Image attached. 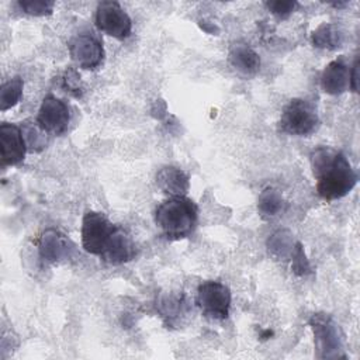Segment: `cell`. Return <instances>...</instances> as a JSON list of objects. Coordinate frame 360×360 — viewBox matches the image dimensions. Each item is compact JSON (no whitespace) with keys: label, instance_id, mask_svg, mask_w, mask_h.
Wrapping results in <instances>:
<instances>
[{"label":"cell","instance_id":"1","mask_svg":"<svg viewBox=\"0 0 360 360\" xmlns=\"http://www.w3.org/2000/svg\"><path fill=\"white\" fill-rule=\"evenodd\" d=\"M309 160L321 198L326 201L342 198L356 186L357 174L342 152L330 146H318L311 152Z\"/></svg>","mask_w":360,"mask_h":360},{"label":"cell","instance_id":"2","mask_svg":"<svg viewBox=\"0 0 360 360\" xmlns=\"http://www.w3.org/2000/svg\"><path fill=\"white\" fill-rule=\"evenodd\" d=\"M198 221L197 204L186 195H170L155 210V224L170 240L190 236Z\"/></svg>","mask_w":360,"mask_h":360},{"label":"cell","instance_id":"3","mask_svg":"<svg viewBox=\"0 0 360 360\" xmlns=\"http://www.w3.org/2000/svg\"><path fill=\"white\" fill-rule=\"evenodd\" d=\"M319 127V117L312 103L304 98H292L283 108L278 128L281 132L295 136H308Z\"/></svg>","mask_w":360,"mask_h":360},{"label":"cell","instance_id":"4","mask_svg":"<svg viewBox=\"0 0 360 360\" xmlns=\"http://www.w3.org/2000/svg\"><path fill=\"white\" fill-rule=\"evenodd\" d=\"M118 225L103 212L87 211L82 219V246L86 252L101 256L107 249Z\"/></svg>","mask_w":360,"mask_h":360},{"label":"cell","instance_id":"5","mask_svg":"<svg viewBox=\"0 0 360 360\" xmlns=\"http://www.w3.org/2000/svg\"><path fill=\"white\" fill-rule=\"evenodd\" d=\"M315 336L318 357H345L342 352V332L339 325L328 314H314L309 319Z\"/></svg>","mask_w":360,"mask_h":360},{"label":"cell","instance_id":"6","mask_svg":"<svg viewBox=\"0 0 360 360\" xmlns=\"http://www.w3.org/2000/svg\"><path fill=\"white\" fill-rule=\"evenodd\" d=\"M231 298V291L224 283L208 280L198 285L195 302L207 318L225 319L229 315Z\"/></svg>","mask_w":360,"mask_h":360},{"label":"cell","instance_id":"7","mask_svg":"<svg viewBox=\"0 0 360 360\" xmlns=\"http://www.w3.org/2000/svg\"><path fill=\"white\" fill-rule=\"evenodd\" d=\"M96 27L104 34L117 39H125L131 35L132 21L120 3L105 0L96 8Z\"/></svg>","mask_w":360,"mask_h":360},{"label":"cell","instance_id":"8","mask_svg":"<svg viewBox=\"0 0 360 360\" xmlns=\"http://www.w3.org/2000/svg\"><path fill=\"white\" fill-rule=\"evenodd\" d=\"M68 46L72 60L82 69L93 70L98 68L104 59L103 42L93 32H80L75 35Z\"/></svg>","mask_w":360,"mask_h":360},{"label":"cell","instance_id":"9","mask_svg":"<svg viewBox=\"0 0 360 360\" xmlns=\"http://www.w3.org/2000/svg\"><path fill=\"white\" fill-rule=\"evenodd\" d=\"M70 112L68 104L53 94H48L38 110L37 122L48 134L62 135L69 125Z\"/></svg>","mask_w":360,"mask_h":360},{"label":"cell","instance_id":"10","mask_svg":"<svg viewBox=\"0 0 360 360\" xmlns=\"http://www.w3.org/2000/svg\"><path fill=\"white\" fill-rule=\"evenodd\" d=\"M39 256L51 263L66 262L76 256L75 243L58 229H46L38 239Z\"/></svg>","mask_w":360,"mask_h":360},{"label":"cell","instance_id":"11","mask_svg":"<svg viewBox=\"0 0 360 360\" xmlns=\"http://www.w3.org/2000/svg\"><path fill=\"white\" fill-rule=\"evenodd\" d=\"M0 152L3 166H15L24 160L27 146L20 125L0 124Z\"/></svg>","mask_w":360,"mask_h":360},{"label":"cell","instance_id":"12","mask_svg":"<svg viewBox=\"0 0 360 360\" xmlns=\"http://www.w3.org/2000/svg\"><path fill=\"white\" fill-rule=\"evenodd\" d=\"M350 73L352 68L345 62L343 58L335 59L328 63L321 75V86L325 93L338 96L350 89Z\"/></svg>","mask_w":360,"mask_h":360},{"label":"cell","instance_id":"13","mask_svg":"<svg viewBox=\"0 0 360 360\" xmlns=\"http://www.w3.org/2000/svg\"><path fill=\"white\" fill-rule=\"evenodd\" d=\"M135 255H136V248L132 238L128 235V232L124 228L117 226L107 249L100 257L110 264H122L132 260Z\"/></svg>","mask_w":360,"mask_h":360},{"label":"cell","instance_id":"14","mask_svg":"<svg viewBox=\"0 0 360 360\" xmlns=\"http://www.w3.org/2000/svg\"><path fill=\"white\" fill-rule=\"evenodd\" d=\"M158 187L169 195H186L190 188L188 176L176 166H165L156 173Z\"/></svg>","mask_w":360,"mask_h":360},{"label":"cell","instance_id":"15","mask_svg":"<svg viewBox=\"0 0 360 360\" xmlns=\"http://www.w3.org/2000/svg\"><path fill=\"white\" fill-rule=\"evenodd\" d=\"M156 308L167 326H172L180 321L188 311V305L184 294H160L156 301Z\"/></svg>","mask_w":360,"mask_h":360},{"label":"cell","instance_id":"16","mask_svg":"<svg viewBox=\"0 0 360 360\" xmlns=\"http://www.w3.org/2000/svg\"><path fill=\"white\" fill-rule=\"evenodd\" d=\"M229 63L243 75H255L260 69L259 55L246 44H235L228 55Z\"/></svg>","mask_w":360,"mask_h":360},{"label":"cell","instance_id":"17","mask_svg":"<svg viewBox=\"0 0 360 360\" xmlns=\"http://www.w3.org/2000/svg\"><path fill=\"white\" fill-rule=\"evenodd\" d=\"M311 39L314 46L332 51L342 46L343 32L338 25L330 22H323L312 32Z\"/></svg>","mask_w":360,"mask_h":360},{"label":"cell","instance_id":"18","mask_svg":"<svg viewBox=\"0 0 360 360\" xmlns=\"http://www.w3.org/2000/svg\"><path fill=\"white\" fill-rule=\"evenodd\" d=\"M20 128L28 152L38 153L46 148L48 132L39 127L37 120H25L24 122H21Z\"/></svg>","mask_w":360,"mask_h":360},{"label":"cell","instance_id":"19","mask_svg":"<svg viewBox=\"0 0 360 360\" xmlns=\"http://www.w3.org/2000/svg\"><path fill=\"white\" fill-rule=\"evenodd\" d=\"M257 210L264 218L276 217L284 210V198L281 193L276 188H264L257 200Z\"/></svg>","mask_w":360,"mask_h":360},{"label":"cell","instance_id":"20","mask_svg":"<svg viewBox=\"0 0 360 360\" xmlns=\"http://www.w3.org/2000/svg\"><path fill=\"white\" fill-rule=\"evenodd\" d=\"M24 82L20 76H15L1 84L0 89V110L6 111L14 107L22 96Z\"/></svg>","mask_w":360,"mask_h":360},{"label":"cell","instance_id":"21","mask_svg":"<svg viewBox=\"0 0 360 360\" xmlns=\"http://www.w3.org/2000/svg\"><path fill=\"white\" fill-rule=\"evenodd\" d=\"M62 89L69 93L73 97H82L84 89H83V83L80 80V76L77 73V70L72 66H68L66 70L62 75Z\"/></svg>","mask_w":360,"mask_h":360},{"label":"cell","instance_id":"22","mask_svg":"<svg viewBox=\"0 0 360 360\" xmlns=\"http://www.w3.org/2000/svg\"><path fill=\"white\" fill-rule=\"evenodd\" d=\"M18 7L25 14L35 15V17H42V15L52 14L55 3L48 1V0H20Z\"/></svg>","mask_w":360,"mask_h":360},{"label":"cell","instance_id":"23","mask_svg":"<svg viewBox=\"0 0 360 360\" xmlns=\"http://www.w3.org/2000/svg\"><path fill=\"white\" fill-rule=\"evenodd\" d=\"M264 6L274 15H277L280 18H285V17H288L295 10L298 3L292 1V0H274V1H266Z\"/></svg>","mask_w":360,"mask_h":360},{"label":"cell","instance_id":"24","mask_svg":"<svg viewBox=\"0 0 360 360\" xmlns=\"http://www.w3.org/2000/svg\"><path fill=\"white\" fill-rule=\"evenodd\" d=\"M359 59L356 58L354 63H353V68H352V73H350V89L353 91H357L359 89Z\"/></svg>","mask_w":360,"mask_h":360}]
</instances>
